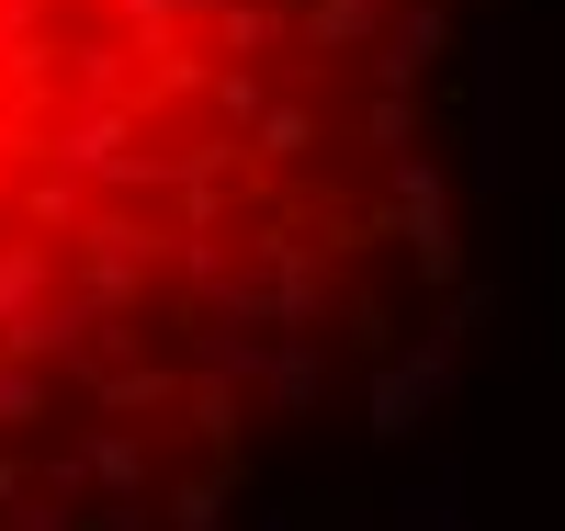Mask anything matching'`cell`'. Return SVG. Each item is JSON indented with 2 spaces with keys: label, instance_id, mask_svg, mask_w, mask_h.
<instances>
[{
  "label": "cell",
  "instance_id": "obj_1",
  "mask_svg": "<svg viewBox=\"0 0 565 531\" xmlns=\"http://www.w3.org/2000/svg\"><path fill=\"white\" fill-rule=\"evenodd\" d=\"M487 0H0V531H215L452 272Z\"/></svg>",
  "mask_w": 565,
  "mask_h": 531
}]
</instances>
